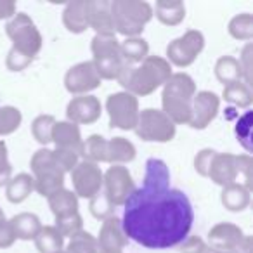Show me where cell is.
Returning <instances> with one entry per match:
<instances>
[{
	"mask_svg": "<svg viewBox=\"0 0 253 253\" xmlns=\"http://www.w3.org/2000/svg\"><path fill=\"white\" fill-rule=\"evenodd\" d=\"M122 231L126 239L151 250L184 243L194 222L189 198L180 189L144 184L126 198Z\"/></svg>",
	"mask_w": 253,
	"mask_h": 253,
	"instance_id": "1",
	"label": "cell"
},
{
	"mask_svg": "<svg viewBox=\"0 0 253 253\" xmlns=\"http://www.w3.org/2000/svg\"><path fill=\"white\" fill-rule=\"evenodd\" d=\"M172 77L170 63L163 57L148 56L139 66H123L118 78L122 87L132 95H149Z\"/></svg>",
	"mask_w": 253,
	"mask_h": 253,
	"instance_id": "2",
	"label": "cell"
},
{
	"mask_svg": "<svg viewBox=\"0 0 253 253\" xmlns=\"http://www.w3.org/2000/svg\"><path fill=\"white\" fill-rule=\"evenodd\" d=\"M196 95V84L186 73H173L165 82L162 94L163 113L173 123H189L193 116V99Z\"/></svg>",
	"mask_w": 253,
	"mask_h": 253,
	"instance_id": "3",
	"label": "cell"
},
{
	"mask_svg": "<svg viewBox=\"0 0 253 253\" xmlns=\"http://www.w3.org/2000/svg\"><path fill=\"white\" fill-rule=\"evenodd\" d=\"M111 19L115 32L125 35L126 39L139 37L144 26L151 21L153 7L148 2L139 0H115L111 2Z\"/></svg>",
	"mask_w": 253,
	"mask_h": 253,
	"instance_id": "4",
	"label": "cell"
},
{
	"mask_svg": "<svg viewBox=\"0 0 253 253\" xmlns=\"http://www.w3.org/2000/svg\"><path fill=\"white\" fill-rule=\"evenodd\" d=\"M84 156L92 163H126L135 158V146L125 137L104 139L102 135H90L87 142H84Z\"/></svg>",
	"mask_w": 253,
	"mask_h": 253,
	"instance_id": "5",
	"label": "cell"
},
{
	"mask_svg": "<svg viewBox=\"0 0 253 253\" xmlns=\"http://www.w3.org/2000/svg\"><path fill=\"white\" fill-rule=\"evenodd\" d=\"M252 165L250 155L234 156L231 153H215L208 177L222 187L236 184L238 177H243V186L252 189Z\"/></svg>",
	"mask_w": 253,
	"mask_h": 253,
	"instance_id": "6",
	"label": "cell"
},
{
	"mask_svg": "<svg viewBox=\"0 0 253 253\" xmlns=\"http://www.w3.org/2000/svg\"><path fill=\"white\" fill-rule=\"evenodd\" d=\"M30 167H32V172L35 173L33 182H35V189L39 191V194L49 198L54 193L63 189L64 170L61 169L54 151H50L47 148L39 149L33 155Z\"/></svg>",
	"mask_w": 253,
	"mask_h": 253,
	"instance_id": "7",
	"label": "cell"
},
{
	"mask_svg": "<svg viewBox=\"0 0 253 253\" xmlns=\"http://www.w3.org/2000/svg\"><path fill=\"white\" fill-rule=\"evenodd\" d=\"M92 54H94V64L99 78L113 80L118 78L123 68L122 54H120V43L115 35H95L92 39Z\"/></svg>",
	"mask_w": 253,
	"mask_h": 253,
	"instance_id": "8",
	"label": "cell"
},
{
	"mask_svg": "<svg viewBox=\"0 0 253 253\" xmlns=\"http://www.w3.org/2000/svg\"><path fill=\"white\" fill-rule=\"evenodd\" d=\"M5 32L14 43L12 49H16L19 54L30 57V59H33L42 49V35L37 30L32 18L25 12L14 14V18L5 26Z\"/></svg>",
	"mask_w": 253,
	"mask_h": 253,
	"instance_id": "9",
	"label": "cell"
},
{
	"mask_svg": "<svg viewBox=\"0 0 253 253\" xmlns=\"http://www.w3.org/2000/svg\"><path fill=\"white\" fill-rule=\"evenodd\" d=\"M135 134L148 142H169L175 137V123L160 109L148 108L139 113Z\"/></svg>",
	"mask_w": 253,
	"mask_h": 253,
	"instance_id": "10",
	"label": "cell"
},
{
	"mask_svg": "<svg viewBox=\"0 0 253 253\" xmlns=\"http://www.w3.org/2000/svg\"><path fill=\"white\" fill-rule=\"evenodd\" d=\"M109 115V126L120 130H132L139 120V101L128 92H116L106 101Z\"/></svg>",
	"mask_w": 253,
	"mask_h": 253,
	"instance_id": "11",
	"label": "cell"
},
{
	"mask_svg": "<svg viewBox=\"0 0 253 253\" xmlns=\"http://www.w3.org/2000/svg\"><path fill=\"white\" fill-rule=\"evenodd\" d=\"M102 186H104V196L108 198L113 208L122 207L135 189V184L128 169L122 165H113L106 173H102Z\"/></svg>",
	"mask_w": 253,
	"mask_h": 253,
	"instance_id": "12",
	"label": "cell"
},
{
	"mask_svg": "<svg viewBox=\"0 0 253 253\" xmlns=\"http://www.w3.org/2000/svg\"><path fill=\"white\" fill-rule=\"evenodd\" d=\"M205 47V37L198 30H189L180 39H175L167 47V56L170 63L179 68H186L194 63Z\"/></svg>",
	"mask_w": 253,
	"mask_h": 253,
	"instance_id": "13",
	"label": "cell"
},
{
	"mask_svg": "<svg viewBox=\"0 0 253 253\" xmlns=\"http://www.w3.org/2000/svg\"><path fill=\"white\" fill-rule=\"evenodd\" d=\"M71 182L75 187V194L80 198H92L101 193L102 187V172L97 163L92 162H78L77 167L71 170Z\"/></svg>",
	"mask_w": 253,
	"mask_h": 253,
	"instance_id": "14",
	"label": "cell"
},
{
	"mask_svg": "<svg viewBox=\"0 0 253 253\" xmlns=\"http://www.w3.org/2000/svg\"><path fill=\"white\" fill-rule=\"evenodd\" d=\"M64 85H66V90L71 94H87L101 85V78H99L92 61H85V63H80L68 70L66 77H64Z\"/></svg>",
	"mask_w": 253,
	"mask_h": 253,
	"instance_id": "15",
	"label": "cell"
},
{
	"mask_svg": "<svg viewBox=\"0 0 253 253\" xmlns=\"http://www.w3.org/2000/svg\"><path fill=\"white\" fill-rule=\"evenodd\" d=\"M128 243L122 231V220L116 217L104 218L99 231L97 253H123V248Z\"/></svg>",
	"mask_w": 253,
	"mask_h": 253,
	"instance_id": "16",
	"label": "cell"
},
{
	"mask_svg": "<svg viewBox=\"0 0 253 253\" xmlns=\"http://www.w3.org/2000/svg\"><path fill=\"white\" fill-rule=\"evenodd\" d=\"M111 2L108 0H87L85 2V19L87 26L97 32V35H115L111 19Z\"/></svg>",
	"mask_w": 253,
	"mask_h": 253,
	"instance_id": "17",
	"label": "cell"
},
{
	"mask_svg": "<svg viewBox=\"0 0 253 253\" xmlns=\"http://www.w3.org/2000/svg\"><path fill=\"white\" fill-rule=\"evenodd\" d=\"M68 120L75 125L84 123V125H90V123L97 122L101 116V101L94 95H78L70 101L66 108Z\"/></svg>",
	"mask_w": 253,
	"mask_h": 253,
	"instance_id": "18",
	"label": "cell"
},
{
	"mask_svg": "<svg viewBox=\"0 0 253 253\" xmlns=\"http://www.w3.org/2000/svg\"><path fill=\"white\" fill-rule=\"evenodd\" d=\"M220 99L213 92H198L193 99V116H191L189 125L193 128H207L211 120L217 116Z\"/></svg>",
	"mask_w": 253,
	"mask_h": 253,
	"instance_id": "19",
	"label": "cell"
},
{
	"mask_svg": "<svg viewBox=\"0 0 253 253\" xmlns=\"http://www.w3.org/2000/svg\"><path fill=\"white\" fill-rule=\"evenodd\" d=\"M50 141L56 144V149L73 151L78 156L84 155V141H82L80 128L71 122H56Z\"/></svg>",
	"mask_w": 253,
	"mask_h": 253,
	"instance_id": "20",
	"label": "cell"
},
{
	"mask_svg": "<svg viewBox=\"0 0 253 253\" xmlns=\"http://www.w3.org/2000/svg\"><path fill=\"white\" fill-rule=\"evenodd\" d=\"M245 238L243 231L234 224L229 222H220V224L213 225L208 232V239H210L211 248L222 250V252H234L236 246L241 243V239Z\"/></svg>",
	"mask_w": 253,
	"mask_h": 253,
	"instance_id": "21",
	"label": "cell"
},
{
	"mask_svg": "<svg viewBox=\"0 0 253 253\" xmlns=\"http://www.w3.org/2000/svg\"><path fill=\"white\" fill-rule=\"evenodd\" d=\"M120 54H122L123 66H135L148 57L149 45L144 39H139V37L126 39L123 43H120Z\"/></svg>",
	"mask_w": 253,
	"mask_h": 253,
	"instance_id": "22",
	"label": "cell"
},
{
	"mask_svg": "<svg viewBox=\"0 0 253 253\" xmlns=\"http://www.w3.org/2000/svg\"><path fill=\"white\" fill-rule=\"evenodd\" d=\"M16 239H35L42 229L40 218L35 213H19L9 220Z\"/></svg>",
	"mask_w": 253,
	"mask_h": 253,
	"instance_id": "23",
	"label": "cell"
},
{
	"mask_svg": "<svg viewBox=\"0 0 253 253\" xmlns=\"http://www.w3.org/2000/svg\"><path fill=\"white\" fill-rule=\"evenodd\" d=\"M49 207L56 218L70 217V215L78 213V198L71 191L61 189L49 196Z\"/></svg>",
	"mask_w": 253,
	"mask_h": 253,
	"instance_id": "24",
	"label": "cell"
},
{
	"mask_svg": "<svg viewBox=\"0 0 253 253\" xmlns=\"http://www.w3.org/2000/svg\"><path fill=\"white\" fill-rule=\"evenodd\" d=\"M156 18L167 26H177L186 18V7L179 0H160L156 2Z\"/></svg>",
	"mask_w": 253,
	"mask_h": 253,
	"instance_id": "25",
	"label": "cell"
},
{
	"mask_svg": "<svg viewBox=\"0 0 253 253\" xmlns=\"http://www.w3.org/2000/svg\"><path fill=\"white\" fill-rule=\"evenodd\" d=\"M222 205L229 211H243L250 205V189H246L243 184H231L222 191Z\"/></svg>",
	"mask_w": 253,
	"mask_h": 253,
	"instance_id": "26",
	"label": "cell"
},
{
	"mask_svg": "<svg viewBox=\"0 0 253 253\" xmlns=\"http://www.w3.org/2000/svg\"><path fill=\"white\" fill-rule=\"evenodd\" d=\"M63 23L66 26L68 32L71 33H82L88 28L87 19H85V2L84 0H77V2H70L63 12Z\"/></svg>",
	"mask_w": 253,
	"mask_h": 253,
	"instance_id": "27",
	"label": "cell"
},
{
	"mask_svg": "<svg viewBox=\"0 0 253 253\" xmlns=\"http://www.w3.org/2000/svg\"><path fill=\"white\" fill-rule=\"evenodd\" d=\"M33 189H35L33 177L28 175V173H19L7 182L5 194H7V200L11 203H23L32 194Z\"/></svg>",
	"mask_w": 253,
	"mask_h": 253,
	"instance_id": "28",
	"label": "cell"
},
{
	"mask_svg": "<svg viewBox=\"0 0 253 253\" xmlns=\"http://www.w3.org/2000/svg\"><path fill=\"white\" fill-rule=\"evenodd\" d=\"M35 245L40 253H57L63 252L64 238L59 234V231L54 225H45L37 234Z\"/></svg>",
	"mask_w": 253,
	"mask_h": 253,
	"instance_id": "29",
	"label": "cell"
},
{
	"mask_svg": "<svg viewBox=\"0 0 253 253\" xmlns=\"http://www.w3.org/2000/svg\"><path fill=\"white\" fill-rule=\"evenodd\" d=\"M215 75H217L218 82L224 85L239 82L243 77L241 61L234 59L232 56H222L215 64Z\"/></svg>",
	"mask_w": 253,
	"mask_h": 253,
	"instance_id": "30",
	"label": "cell"
},
{
	"mask_svg": "<svg viewBox=\"0 0 253 253\" xmlns=\"http://www.w3.org/2000/svg\"><path fill=\"white\" fill-rule=\"evenodd\" d=\"M222 97L227 102H231V104L238 106V108H248L253 101V94L250 90V85L243 84L241 80L225 85L224 92H222Z\"/></svg>",
	"mask_w": 253,
	"mask_h": 253,
	"instance_id": "31",
	"label": "cell"
},
{
	"mask_svg": "<svg viewBox=\"0 0 253 253\" xmlns=\"http://www.w3.org/2000/svg\"><path fill=\"white\" fill-rule=\"evenodd\" d=\"M56 125V120L50 115H40L33 120L32 123V134L40 144H49L52 142V128Z\"/></svg>",
	"mask_w": 253,
	"mask_h": 253,
	"instance_id": "32",
	"label": "cell"
},
{
	"mask_svg": "<svg viewBox=\"0 0 253 253\" xmlns=\"http://www.w3.org/2000/svg\"><path fill=\"white\" fill-rule=\"evenodd\" d=\"M229 33L238 40H252L253 37V16L239 14L229 23Z\"/></svg>",
	"mask_w": 253,
	"mask_h": 253,
	"instance_id": "33",
	"label": "cell"
},
{
	"mask_svg": "<svg viewBox=\"0 0 253 253\" xmlns=\"http://www.w3.org/2000/svg\"><path fill=\"white\" fill-rule=\"evenodd\" d=\"M21 111L12 106L0 108V135H9L14 130H18L21 125Z\"/></svg>",
	"mask_w": 253,
	"mask_h": 253,
	"instance_id": "34",
	"label": "cell"
},
{
	"mask_svg": "<svg viewBox=\"0 0 253 253\" xmlns=\"http://www.w3.org/2000/svg\"><path fill=\"white\" fill-rule=\"evenodd\" d=\"M66 253H97V239L85 231H80L68 243Z\"/></svg>",
	"mask_w": 253,
	"mask_h": 253,
	"instance_id": "35",
	"label": "cell"
},
{
	"mask_svg": "<svg viewBox=\"0 0 253 253\" xmlns=\"http://www.w3.org/2000/svg\"><path fill=\"white\" fill-rule=\"evenodd\" d=\"M236 137H238V142L246 149V151H252V111H246L241 118L236 123Z\"/></svg>",
	"mask_w": 253,
	"mask_h": 253,
	"instance_id": "36",
	"label": "cell"
},
{
	"mask_svg": "<svg viewBox=\"0 0 253 253\" xmlns=\"http://www.w3.org/2000/svg\"><path fill=\"white\" fill-rule=\"evenodd\" d=\"M82 225H84V220H82L80 213L70 215V217H63V218H56V225L54 227L59 231V234L63 236H70L73 238L75 234L82 231Z\"/></svg>",
	"mask_w": 253,
	"mask_h": 253,
	"instance_id": "37",
	"label": "cell"
},
{
	"mask_svg": "<svg viewBox=\"0 0 253 253\" xmlns=\"http://www.w3.org/2000/svg\"><path fill=\"white\" fill-rule=\"evenodd\" d=\"M90 211L95 218H108L113 213V207L109 205L108 198L104 196V193H97L90 200Z\"/></svg>",
	"mask_w": 253,
	"mask_h": 253,
	"instance_id": "38",
	"label": "cell"
},
{
	"mask_svg": "<svg viewBox=\"0 0 253 253\" xmlns=\"http://www.w3.org/2000/svg\"><path fill=\"white\" fill-rule=\"evenodd\" d=\"M182 252L184 253H229V252H222V250H217V248H211V246L205 245L200 238L193 236L189 238L186 243L182 245Z\"/></svg>",
	"mask_w": 253,
	"mask_h": 253,
	"instance_id": "39",
	"label": "cell"
},
{
	"mask_svg": "<svg viewBox=\"0 0 253 253\" xmlns=\"http://www.w3.org/2000/svg\"><path fill=\"white\" fill-rule=\"evenodd\" d=\"M215 153L217 151H213V149H203V151H200L196 155V158H194V169H196V172L200 175L208 177V170H210L211 160H213Z\"/></svg>",
	"mask_w": 253,
	"mask_h": 253,
	"instance_id": "40",
	"label": "cell"
},
{
	"mask_svg": "<svg viewBox=\"0 0 253 253\" xmlns=\"http://www.w3.org/2000/svg\"><path fill=\"white\" fill-rule=\"evenodd\" d=\"M11 172L12 167L7 158V146L4 141H0V187L7 186V182L11 180Z\"/></svg>",
	"mask_w": 253,
	"mask_h": 253,
	"instance_id": "41",
	"label": "cell"
},
{
	"mask_svg": "<svg viewBox=\"0 0 253 253\" xmlns=\"http://www.w3.org/2000/svg\"><path fill=\"white\" fill-rule=\"evenodd\" d=\"M32 61L33 59H30V57L19 54L16 49H11L9 50V56H7V61H5V63H7V68L11 71H21V70H25Z\"/></svg>",
	"mask_w": 253,
	"mask_h": 253,
	"instance_id": "42",
	"label": "cell"
},
{
	"mask_svg": "<svg viewBox=\"0 0 253 253\" xmlns=\"http://www.w3.org/2000/svg\"><path fill=\"white\" fill-rule=\"evenodd\" d=\"M16 241V236L12 232V227L7 220L0 222V248H9Z\"/></svg>",
	"mask_w": 253,
	"mask_h": 253,
	"instance_id": "43",
	"label": "cell"
},
{
	"mask_svg": "<svg viewBox=\"0 0 253 253\" xmlns=\"http://www.w3.org/2000/svg\"><path fill=\"white\" fill-rule=\"evenodd\" d=\"M16 14V4L11 0H0V19L11 18Z\"/></svg>",
	"mask_w": 253,
	"mask_h": 253,
	"instance_id": "44",
	"label": "cell"
},
{
	"mask_svg": "<svg viewBox=\"0 0 253 253\" xmlns=\"http://www.w3.org/2000/svg\"><path fill=\"white\" fill-rule=\"evenodd\" d=\"M232 253H253L252 252V238H250V236H245V238L241 239V243L234 248V252Z\"/></svg>",
	"mask_w": 253,
	"mask_h": 253,
	"instance_id": "45",
	"label": "cell"
},
{
	"mask_svg": "<svg viewBox=\"0 0 253 253\" xmlns=\"http://www.w3.org/2000/svg\"><path fill=\"white\" fill-rule=\"evenodd\" d=\"M5 220V215H4V211H2V208H0V222H4Z\"/></svg>",
	"mask_w": 253,
	"mask_h": 253,
	"instance_id": "46",
	"label": "cell"
},
{
	"mask_svg": "<svg viewBox=\"0 0 253 253\" xmlns=\"http://www.w3.org/2000/svg\"><path fill=\"white\" fill-rule=\"evenodd\" d=\"M57 253H66V252H57Z\"/></svg>",
	"mask_w": 253,
	"mask_h": 253,
	"instance_id": "47",
	"label": "cell"
}]
</instances>
